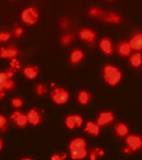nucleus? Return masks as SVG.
I'll return each mask as SVG.
<instances>
[{
    "label": "nucleus",
    "instance_id": "obj_1",
    "mask_svg": "<svg viewBox=\"0 0 142 160\" xmlns=\"http://www.w3.org/2000/svg\"><path fill=\"white\" fill-rule=\"evenodd\" d=\"M102 77L110 86H116L122 78V73L116 66L105 65L102 70Z\"/></svg>",
    "mask_w": 142,
    "mask_h": 160
},
{
    "label": "nucleus",
    "instance_id": "obj_2",
    "mask_svg": "<svg viewBox=\"0 0 142 160\" xmlns=\"http://www.w3.org/2000/svg\"><path fill=\"white\" fill-rule=\"evenodd\" d=\"M21 19L25 24L34 25L39 19V12L34 7H28L21 13Z\"/></svg>",
    "mask_w": 142,
    "mask_h": 160
},
{
    "label": "nucleus",
    "instance_id": "obj_3",
    "mask_svg": "<svg viewBox=\"0 0 142 160\" xmlns=\"http://www.w3.org/2000/svg\"><path fill=\"white\" fill-rule=\"evenodd\" d=\"M52 101L58 105H64L67 102L69 98V93L67 90L63 88H56L50 93Z\"/></svg>",
    "mask_w": 142,
    "mask_h": 160
},
{
    "label": "nucleus",
    "instance_id": "obj_4",
    "mask_svg": "<svg viewBox=\"0 0 142 160\" xmlns=\"http://www.w3.org/2000/svg\"><path fill=\"white\" fill-rule=\"evenodd\" d=\"M78 37L81 40H83L90 45H93L96 40V32L90 28H83L78 32Z\"/></svg>",
    "mask_w": 142,
    "mask_h": 160
},
{
    "label": "nucleus",
    "instance_id": "obj_5",
    "mask_svg": "<svg viewBox=\"0 0 142 160\" xmlns=\"http://www.w3.org/2000/svg\"><path fill=\"white\" fill-rule=\"evenodd\" d=\"M125 142L126 146H129L134 152L142 149V138L138 135H128Z\"/></svg>",
    "mask_w": 142,
    "mask_h": 160
},
{
    "label": "nucleus",
    "instance_id": "obj_6",
    "mask_svg": "<svg viewBox=\"0 0 142 160\" xmlns=\"http://www.w3.org/2000/svg\"><path fill=\"white\" fill-rule=\"evenodd\" d=\"M11 119L13 120V122H15V123L20 127V128H24L27 122H28V117H27V114L25 115V114L21 113L19 112V111H15V112L11 115Z\"/></svg>",
    "mask_w": 142,
    "mask_h": 160
},
{
    "label": "nucleus",
    "instance_id": "obj_7",
    "mask_svg": "<svg viewBox=\"0 0 142 160\" xmlns=\"http://www.w3.org/2000/svg\"><path fill=\"white\" fill-rule=\"evenodd\" d=\"M114 120V113L111 111H104L98 115L97 117V122L99 126H107L113 122Z\"/></svg>",
    "mask_w": 142,
    "mask_h": 160
},
{
    "label": "nucleus",
    "instance_id": "obj_8",
    "mask_svg": "<svg viewBox=\"0 0 142 160\" xmlns=\"http://www.w3.org/2000/svg\"><path fill=\"white\" fill-rule=\"evenodd\" d=\"M132 50L133 49L131 47V44H130V41H122L117 46V52H118V55L125 57V58L132 55Z\"/></svg>",
    "mask_w": 142,
    "mask_h": 160
},
{
    "label": "nucleus",
    "instance_id": "obj_9",
    "mask_svg": "<svg viewBox=\"0 0 142 160\" xmlns=\"http://www.w3.org/2000/svg\"><path fill=\"white\" fill-rule=\"evenodd\" d=\"M100 20L109 24H119L122 22V17L119 14L111 12V13H107L104 17L100 18Z\"/></svg>",
    "mask_w": 142,
    "mask_h": 160
},
{
    "label": "nucleus",
    "instance_id": "obj_10",
    "mask_svg": "<svg viewBox=\"0 0 142 160\" xmlns=\"http://www.w3.org/2000/svg\"><path fill=\"white\" fill-rule=\"evenodd\" d=\"M99 48L105 55L110 56L113 53V45L109 38H102L99 42Z\"/></svg>",
    "mask_w": 142,
    "mask_h": 160
},
{
    "label": "nucleus",
    "instance_id": "obj_11",
    "mask_svg": "<svg viewBox=\"0 0 142 160\" xmlns=\"http://www.w3.org/2000/svg\"><path fill=\"white\" fill-rule=\"evenodd\" d=\"M130 44L133 50H142V32H136L130 40Z\"/></svg>",
    "mask_w": 142,
    "mask_h": 160
},
{
    "label": "nucleus",
    "instance_id": "obj_12",
    "mask_svg": "<svg viewBox=\"0 0 142 160\" xmlns=\"http://www.w3.org/2000/svg\"><path fill=\"white\" fill-rule=\"evenodd\" d=\"M27 117H28V122L32 123V126H38L40 125L41 120H42V117H41V114L40 112L34 108L27 113Z\"/></svg>",
    "mask_w": 142,
    "mask_h": 160
},
{
    "label": "nucleus",
    "instance_id": "obj_13",
    "mask_svg": "<svg viewBox=\"0 0 142 160\" xmlns=\"http://www.w3.org/2000/svg\"><path fill=\"white\" fill-rule=\"evenodd\" d=\"M17 55H18V50L13 46H10L7 48L1 47V49H0V57H1L2 59H13V58H16Z\"/></svg>",
    "mask_w": 142,
    "mask_h": 160
},
{
    "label": "nucleus",
    "instance_id": "obj_14",
    "mask_svg": "<svg viewBox=\"0 0 142 160\" xmlns=\"http://www.w3.org/2000/svg\"><path fill=\"white\" fill-rule=\"evenodd\" d=\"M23 74L25 75V78H29V80H34V78H37V75L39 74V68L37 66L28 65L23 68Z\"/></svg>",
    "mask_w": 142,
    "mask_h": 160
},
{
    "label": "nucleus",
    "instance_id": "obj_15",
    "mask_svg": "<svg viewBox=\"0 0 142 160\" xmlns=\"http://www.w3.org/2000/svg\"><path fill=\"white\" fill-rule=\"evenodd\" d=\"M85 132H88L89 134L93 135V136H98L99 132H100V126L97 122H88L85 127Z\"/></svg>",
    "mask_w": 142,
    "mask_h": 160
},
{
    "label": "nucleus",
    "instance_id": "obj_16",
    "mask_svg": "<svg viewBox=\"0 0 142 160\" xmlns=\"http://www.w3.org/2000/svg\"><path fill=\"white\" fill-rule=\"evenodd\" d=\"M84 59V52L81 49H73L70 53V63L73 65H76L78 63L81 62V60Z\"/></svg>",
    "mask_w": 142,
    "mask_h": 160
},
{
    "label": "nucleus",
    "instance_id": "obj_17",
    "mask_svg": "<svg viewBox=\"0 0 142 160\" xmlns=\"http://www.w3.org/2000/svg\"><path fill=\"white\" fill-rule=\"evenodd\" d=\"M85 148H86V141L83 138H75V139L71 140V142L69 143V150L70 151L85 149Z\"/></svg>",
    "mask_w": 142,
    "mask_h": 160
},
{
    "label": "nucleus",
    "instance_id": "obj_18",
    "mask_svg": "<svg viewBox=\"0 0 142 160\" xmlns=\"http://www.w3.org/2000/svg\"><path fill=\"white\" fill-rule=\"evenodd\" d=\"M115 133L118 137H126L129 134V128L125 123L119 122L115 126Z\"/></svg>",
    "mask_w": 142,
    "mask_h": 160
},
{
    "label": "nucleus",
    "instance_id": "obj_19",
    "mask_svg": "<svg viewBox=\"0 0 142 160\" xmlns=\"http://www.w3.org/2000/svg\"><path fill=\"white\" fill-rule=\"evenodd\" d=\"M130 63H131V65L134 68L140 67L141 64H142V56H141V53L139 52V51H137V52H135V53H132V55L130 56Z\"/></svg>",
    "mask_w": 142,
    "mask_h": 160
},
{
    "label": "nucleus",
    "instance_id": "obj_20",
    "mask_svg": "<svg viewBox=\"0 0 142 160\" xmlns=\"http://www.w3.org/2000/svg\"><path fill=\"white\" fill-rule=\"evenodd\" d=\"M90 98H91V94L86 91V90H81L77 94V101L81 105H87L90 102Z\"/></svg>",
    "mask_w": 142,
    "mask_h": 160
},
{
    "label": "nucleus",
    "instance_id": "obj_21",
    "mask_svg": "<svg viewBox=\"0 0 142 160\" xmlns=\"http://www.w3.org/2000/svg\"><path fill=\"white\" fill-rule=\"evenodd\" d=\"M87 14L89 15L90 17H92V18H102L105 16V12H104L102 10H100L99 8H95V7H92V8H90L88 12H87Z\"/></svg>",
    "mask_w": 142,
    "mask_h": 160
},
{
    "label": "nucleus",
    "instance_id": "obj_22",
    "mask_svg": "<svg viewBox=\"0 0 142 160\" xmlns=\"http://www.w3.org/2000/svg\"><path fill=\"white\" fill-rule=\"evenodd\" d=\"M87 155H88V152H87L86 148H85V149H80V150L70 151V156H71V158H72V159H74V160L84 159Z\"/></svg>",
    "mask_w": 142,
    "mask_h": 160
},
{
    "label": "nucleus",
    "instance_id": "obj_23",
    "mask_svg": "<svg viewBox=\"0 0 142 160\" xmlns=\"http://www.w3.org/2000/svg\"><path fill=\"white\" fill-rule=\"evenodd\" d=\"M104 155H105V151L101 149H98V148L93 149L89 152V158L91 160H96V159H98L99 157H101Z\"/></svg>",
    "mask_w": 142,
    "mask_h": 160
},
{
    "label": "nucleus",
    "instance_id": "obj_24",
    "mask_svg": "<svg viewBox=\"0 0 142 160\" xmlns=\"http://www.w3.org/2000/svg\"><path fill=\"white\" fill-rule=\"evenodd\" d=\"M65 125H66V127H67L68 129H70V130H73L75 127H76V123H75L73 115H68L67 117H66Z\"/></svg>",
    "mask_w": 142,
    "mask_h": 160
},
{
    "label": "nucleus",
    "instance_id": "obj_25",
    "mask_svg": "<svg viewBox=\"0 0 142 160\" xmlns=\"http://www.w3.org/2000/svg\"><path fill=\"white\" fill-rule=\"evenodd\" d=\"M73 35H70V34H66L64 36H62L61 37V44L64 45V46H67L71 43L72 41H73Z\"/></svg>",
    "mask_w": 142,
    "mask_h": 160
},
{
    "label": "nucleus",
    "instance_id": "obj_26",
    "mask_svg": "<svg viewBox=\"0 0 142 160\" xmlns=\"http://www.w3.org/2000/svg\"><path fill=\"white\" fill-rule=\"evenodd\" d=\"M47 92V87L44 85V84H38L37 86H36V93H37L38 95H44L45 93Z\"/></svg>",
    "mask_w": 142,
    "mask_h": 160
},
{
    "label": "nucleus",
    "instance_id": "obj_27",
    "mask_svg": "<svg viewBox=\"0 0 142 160\" xmlns=\"http://www.w3.org/2000/svg\"><path fill=\"white\" fill-rule=\"evenodd\" d=\"M8 78L7 77V74L5 73V72H0V91H1L2 89H3V87H4V84L7 83V81L8 80Z\"/></svg>",
    "mask_w": 142,
    "mask_h": 160
},
{
    "label": "nucleus",
    "instance_id": "obj_28",
    "mask_svg": "<svg viewBox=\"0 0 142 160\" xmlns=\"http://www.w3.org/2000/svg\"><path fill=\"white\" fill-rule=\"evenodd\" d=\"M7 128V120L4 115H0V130L1 132H4Z\"/></svg>",
    "mask_w": 142,
    "mask_h": 160
},
{
    "label": "nucleus",
    "instance_id": "obj_29",
    "mask_svg": "<svg viewBox=\"0 0 142 160\" xmlns=\"http://www.w3.org/2000/svg\"><path fill=\"white\" fill-rule=\"evenodd\" d=\"M59 25H60V28L61 29H67L69 28V20L67 19V18H62L61 20H60V22H59Z\"/></svg>",
    "mask_w": 142,
    "mask_h": 160
},
{
    "label": "nucleus",
    "instance_id": "obj_30",
    "mask_svg": "<svg viewBox=\"0 0 142 160\" xmlns=\"http://www.w3.org/2000/svg\"><path fill=\"white\" fill-rule=\"evenodd\" d=\"M12 105L14 106L15 108H21V107H23V101L21 98H15L12 99Z\"/></svg>",
    "mask_w": 142,
    "mask_h": 160
},
{
    "label": "nucleus",
    "instance_id": "obj_31",
    "mask_svg": "<svg viewBox=\"0 0 142 160\" xmlns=\"http://www.w3.org/2000/svg\"><path fill=\"white\" fill-rule=\"evenodd\" d=\"M14 36L16 38H21L23 36V28L21 26H18V25H15V28H14Z\"/></svg>",
    "mask_w": 142,
    "mask_h": 160
},
{
    "label": "nucleus",
    "instance_id": "obj_32",
    "mask_svg": "<svg viewBox=\"0 0 142 160\" xmlns=\"http://www.w3.org/2000/svg\"><path fill=\"white\" fill-rule=\"evenodd\" d=\"M11 34L8 32H0V41L1 42H7L10 40Z\"/></svg>",
    "mask_w": 142,
    "mask_h": 160
},
{
    "label": "nucleus",
    "instance_id": "obj_33",
    "mask_svg": "<svg viewBox=\"0 0 142 160\" xmlns=\"http://www.w3.org/2000/svg\"><path fill=\"white\" fill-rule=\"evenodd\" d=\"M11 67H13L15 70H18V69L20 68V64H19V62H18V60L16 58L11 59Z\"/></svg>",
    "mask_w": 142,
    "mask_h": 160
},
{
    "label": "nucleus",
    "instance_id": "obj_34",
    "mask_svg": "<svg viewBox=\"0 0 142 160\" xmlns=\"http://www.w3.org/2000/svg\"><path fill=\"white\" fill-rule=\"evenodd\" d=\"M73 117H74L75 123H76V127L80 128V127L83 125V118H81V115H76V114H75V115H73Z\"/></svg>",
    "mask_w": 142,
    "mask_h": 160
},
{
    "label": "nucleus",
    "instance_id": "obj_35",
    "mask_svg": "<svg viewBox=\"0 0 142 160\" xmlns=\"http://www.w3.org/2000/svg\"><path fill=\"white\" fill-rule=\"evenodd\" d=\"M4 72L7 74V77L10 78H13L14 75H15V72H16V70H15L13 67H10V68H7Z\"/></svg>",
    "mask_w": 142,
    "mask_h": 160
},
{
    "label": "nucleus",
    "instance_id": "obj_36",
    "mask_svg": "<svg viewBox=\"0 0 142 160\" xmlns=\"http://www.w3.org/2000/svg\"><path fill=\"white\" fill-rule=\"evenodd\" d=\"M66 158V155L63 154V155H53L51 156V160H62V159H65Z\"/></svg>",
    "mask_w": 142,
    "mask_h": 160
},
{
    "label": "nucleus",
    "instance_id": "obj_37",
    "mask_svg": "<svg viewBox=\"0 0 142 160\" xmlns=\"http://www.w3.org/2000/svg\"><path fill=\"white\" fill-rule=\"evenodd\" d=\"M122 152L125 153V154H132V153H134V151H133L129 146H125V147L122 149Z\"/></svg>",
    "mask_w": 142,
    "mask_h": 160
},
{
    "label": "nucleus",
    "instance_id": "obj_38",
    "mask_svg": "<svg viewBox=\"0 0 142 160\" xmlns=\"http://www.w3.org/2000/svg\"><path fill=\"white\" fill-rule=\"evenodd\" d=\"M0 141H1V143H0V149H2V146H3V141H2V139L0 140Z\"/></svg>",
    "mask_w": 142,
    "mask_h": 160
},
{
    "label": "nucleus",
    "instance_id": "obj_39",
    "mask_svg": "<svg viewBox=\"0 0 142 160\" xmlns=\"http://www.w3.org/2000/svg\"><path fill=\"white\" fill-rule=\"evenodd\" d=\"M108 1H112V0H108Z\"/></svg>",
    "mask_w": 142,
    "mask_h": 160
}]
</instances>
